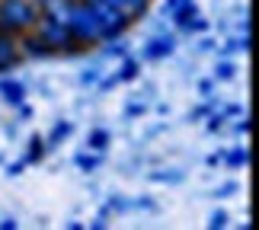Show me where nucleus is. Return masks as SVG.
<instances>
[{"label":"nucleus","mask_w":259,"mask_h":230,"mask_svg":"<svg viewBox=\"0 0 259 230\" xmlns=\"http://www.w3.org/2000/svg\"><path fill=\"white\" fill-rule=\"evenodd\" d=\"M35 32L48 45V52H52V55H61V58L83 55V48L77 45V38H74V32H71V26H67V23H55V19H48V16H38L35 19Z\"/></svg>","instance_id":"1"},{"label":"nucleus","mask_w":259,"mask_h":230,"mask_svg":"<svg viewBox=\"0 0 259 230\" xmlns=\"http://www.w3.org/2000/svg\"><path fill=\"white\" fill-rule=\"evenodd\" d=\"M67 26H71V32H74V38H77V45H80L83 52H93V48L103 45V29H99V19H96L93 10H90L87 0H77V4H74Z\"/></svg>","instance_id":"2"},{"label":"nucleus","mask_w":259,"mask_h":230,"mask_svg":"<svg viewBox=\"0 0 259 230\" xmlns=\"http://www.w3.org/2000/svg\"><path fill=\"white\" fill-rule=\"evenodd\" d=\"M35 7L32 0H0V32L7 35H23L35 29Z\"/></svg>","instance_id":"3"},{"label":"nucleus","mask_w":259,"mask_h":230,"mask_svg":"<svg viewBox=\"0 0 259 230\" xmlns=\"http://www.w3.org/2000/svg\"><path fill=\"white\" fill-rule=\"evenodd\" d=\"M87 4H90V10L96 13V19H99V29H103V42H112V38H125V32L135 26L132 19H128L115 4H109V0H87Z\"/></svg>","instance_id":"4"},{"label":"nucleus","mask_w":259,"mask_h":230,"mask_svg":"<svg viewBox=\"0 0 259 230\" xmlns=\"http://www.w3.org/2000/svg\"><path fill=\"white\" fill-rule=\"evenodd\" d=\"M16 45H19V55H23V61H48V58H55L48 52V45L38 38L35 29H29V32L16 35Z\"/></svg>","instance_id":"5"},{"label":"nucleus","mask_w":259,"mask_h":230,"mask_svg":"<svg viewBox=\"0 0 259 230\" xmlns=\"http://www.w3.org/2000/svg\"><path fill=\"white\" fill-rule=\"evenodd\" d=\"M176 52V38L173 35H154L147 38L141 48V61H166Z\"/></svg>","instance_id":"6"},{"label":"nucleus","mask_w":259,"mask_h":230,"mask_svg":"<svg viewBox=\"0 0 259 230\" xmlns=\"http://www.w3.org/2000/svg\"><path fill=\"white\" fill-rule=\"evenodd\" d=\"M74 4H77V0H32L35 13H38V16L55 19V23H67V19H71Z\"/></svg>","instance_id":"7"},{"label":"nucleus","mask_w":259,"mask_h":230,"mask_svg":"<svg viewBox=\"0 0 259 230\" xmlns=\"http://www.w3.org/2000/svg\"><path fill=\"white\" fill-rule=\"evenodd\" d=\"M16 64H23V55H19L16 35L0 32V74H10Z\"/></svg>","instance_id":"8"},{"label":"nucleus","mask_w":259,"mask_h":230,"mask_svg":"<svg viewBox=\"0 0 259 230\" xmlns=\"http://www.w3.org/2000/svg\"><path fill=\"white\" fill-rule=\"evenodd\" d=\"M195 16H202V10H198L195 0H186V4H179V7H173V10H170V19H173V26L179 29V32H183V29L192 23Z\"/></svg>","instance_id":"9"},{"label":"nucleus","mask_w":259,"mask_h":230,"mask_svg":"<svg viewBox=\"0 0 259 230\" xmlns=\"http://www.w3.org/2000/svg\"><path fill=\"white\" fill-rule=\"evenodd\" d=\"M109 4H115L132 23H141V19L151 13V0H109Z\"/></svg>","instance_id":"10"},{"label":"nucleus","mask_w":259,"mask_h":230,"mask_svg":"<svg viewBox=\"0 0 259 230\" xmlns=\"http://www.w3.org/2000/svg\"><path fill=\"white\" fill-rule=\"evenodd\" d=\"M0 96H4L7 106H19V103H26V86L19 83V80L4 77V80H0Z\"/></svg>","instance_id":"11"},{"label":"nucleus","mask_w":259,"mask_h":230,"mask_svg":"<svg viewBox=\"0 0 259 230\" xmlns=\"http://www.w3.org/2000/svg\"><path fill=\"white\" fill-rule=\"evenodd\" d=\"M109 144H112V134H109L106 128H93V131L87 134V151H96V154H103Z\"/></svg>","instance_id":"12"},{"label":"nucleus","mask_w":259,"mask_h":230,"mask_svg":"<svg viewBox=\"0 0 259 230\" xmlns=\"http://www.w3.org/2000/svg\"><path fill=\"white\" fill-rule=\"evenodd\" d=\"M71 131H74V125L71 122H55V128L48 131V137H45V147H58V144H64L67 137H71Z\"/></svg>","instance_id":"13"},{"label":"nucleus","mask_w":259,"mask_h":230,"mask_svg":"<svg viewBox=\"0 0 259 230\" xmlns=\"http://www.w3.org/2000/svg\"><path fill=\"white\" fill-rule=\"evenodd\" d=\"M99 163H103V157H99L96 151H83V154H77V157H74V166L80 169V173H96Z\"/></svg>","instance_id":"14"},{"label":"nucleus","mask_w":259,"mask_h":230,"mask_svg":"<svg viewBox=\"0 0 259 230\" xmlns=\"http://www.w3.org/2000/svg\"><path fill=\"white\" fill-rule=\"evenodd\" d=\"M45 154H48V147H45V137H38V134H32L29 137V151H26V163H42L45 160Z\"/></svg>","instance_id":"15"},{"label":"nucleus","mask_w":259,"mask_h":230,"mask_svg":"<svg viewBox=\"0 0 259 230\" xmlns=\"http://www.w3.org/2000/svg\"><path fill=\"white\" fill-rule=\"evenodd\" d=\"M138 77H141V58L125 55L122 67H118V80H138Z\"/></svg>","instance_id":"16"},{"label":"nucleus","mask_w":259,"mask_h":230,"mask_svg":"<svg viewBox=\"0 0 259 230\" xmlns=\"http://www.w3.org/2000/svg\"><path fill=\"white\" fill-rule=\"evenodd\" d=\"M224 163H227V169H240V166L250 163V151L246 147H234V151L224 154Z\"/></svg>","instance_id":"17"},{"label":"nucleus","mask_w":259,"mask_h":230,"mask_svg":"<svg viewBox=\"0 0 259 230\" xmlns=\"http://www.w3.org/2000/svg\"><path fill=\"white\" fill-rule=\"evenodd\" d=\"M147 179H151V182H160V186H179L186 179V173H179V169H176V173H163V169H157V173H151Z\"/></svg>","instance_id":"18"},{"label":"nucleus","mask_w":259,"mask_h":230,"mask_svg":"<svg viewBox=\"0 0 259 230\" xmlns=\"http://www.w3.org/2000/svg\"><path fill=\"white\" fill-rule=\"evenodd\" d=\"M99 48H103V55H106V58H125V55H128V45L122 42V38H112V42H103Z\"/></svg>","instance_id":"19"},{"label":"nucleus","mask_w":259,"mask_h":230,"mask_svg":"<svg viewBox=\"0 0 259 230\" xmlns=\"http://www.w3.org/2000/svg\"><path fill=\"white\" fill-rule=\"evenodd\" d=\"M237 77V64L234 61H218V67H214V80H234Z\"/></svg>","instance_id":"20"},{"label":"nucleus","mask_w":259,"mask_h":230,"mask_svg":"<svg viewBox=\"0 0 259 230\" xmlns=\"http://www.w3.org/2000/svg\"><path fill=\"white\" fill-rule=\"evenodd\" d=\"M208 118V122H205V128H208V131H211V134H218V131H221V128H224V112H218V109H211V112H208L205 115Z\"/></svg>","instance_id":"21"},{"label":"nucleus","mask_w":259,"mask_h":230,"mask_svg":"<svg viewBox=\"0 0 259 230\" xmlns=\"http://www.w3.org/2000/svg\"><path fill=\"white\" fill-rule=\"evenodd\" d=\"M122 80H118V74H109V77H103V80H96V93L103 96V93H109L112 86H118Z\"/></svg>","instance_id":"22"},{"label":"nucleus","mask_w":259,"mask_h":230,"mask_svg":"<svg viewBox=\"0 0 259 230\" xmlns=\"http://www.w3.org/2000/svg\"><path fill=\"white\" fill-rule=\"evenodd\" d=\"M186 35H202V32H208V19H202V16H195L192 23H189L186 29H183Z\"/></svg>","instance_id":"23"},{"label":"nucleus","mask_w":259,"mask_h":230,"mask_svg":"<svg viewBox=\"0 0 259 230\" xmlns=\"http://www.w3.org/2000/svg\"><path fill=\"white\" fill-rule=\"evenodd\" d=\"M208 227H211V230H224V227H227V211H221V208H218V211H211V217H208Z\"/></svg>","instance_id":"24"},{"label":"nucleus","mask_w":259,"mask_h":230,"mask_svg":"<svg viewBox=\"0 0 259 230\" xmlns=\"http://www.w3.org/2000/svg\"><path fill=\"white\" fill-rule=\"evenodd\" d=\"M106 211H118V214H125V211H132V202H125V198H109V205H106Z\"/></svg>","instance_id":"25"},{"label":"nucleus","mask_w":259,"mask_h":230,"mask_svg":"<svg viewBox=\"0 0 259 230\" xmlns=\"http://www.w3.org/2000/svg\"><path fill=\"white\" fill-rule=\"evenodd\" d=\"M147 115V106L144 103H128L125 106V118H144Z\"/></svg>","instance_id":"26"},{"label":"nucleus","mask_w":259,"mask_h":230,"mask_svg":"<svg viewBox=\"0 0 259 230\" xmlns=\"http://www.w3.org/2000/svg\"><path fill=\"white\" fill-rule=\"evenodd\" d=\"M237 189H240V186H237V182H234V179H231V182H224V186H218V189H214V192H211V195H214V198H231V195L237 192Z\"/></svg>","instance_id":"27"},{"label":"nucleus","mask_w":259,"mask_h":230,"mask_svg":"<svg viewBox=\"0 0 259 230\" xmlns=\"http://www.w3.org/2000/svg\"><path fill=\"white\" fill-rule=\"evenodd\" d=\"M211 109H214L211 103H202V106H195L192 112H189V122H202V118H205L208 112H211Z\"/></svg>","instance_id":"28"},{"label":"nucleus","mask_w":259,"mask_h":230,"mask_svg":"<svg viewBox=\"0 0 259 230\" xmlns=\"http://www.w3.org/2000/svg\"><path fill=\"white\" fill-rule=\"evenodd\" d=\"M96 80H99V67H90L80 74V86H96Z\"/></svg>","instance_id":"29"},{"label":"nucleus","mask_w":259,"mask_h":230,"mask_svg":"<svg viewBox=\"0 0 259 230\" xmlns=\"http://www.w3.org/2000/svg\"><path fill=\"white\" fill-rule=\"evenodd\" d=\"M132 208H138V211H157V202H151V198H135Z\"/></svg>","instance_id":"30"},{"label":"nucleus","mask_w":259,"mask_h":230,"mask_svg":"<svg viewBox=\"0 0 259 230\" xmlns=\"http://www.w3.org/2000/svg\"><path fill=\"white\" fill-rule=\"evenodd\" d=\"M214 83H218L214 77H208V80H198V93H202V96H211V93H214Z\"/></svg>","instance_id":"31"},{"label":"nucleus","mask_w":259,"mask_h":230,"mask_svg":"<svg viewBox=\"0 0 259 230\" xmlns=\"http://www.w3.org/2000/svg\"><path fill=\"white\" fill-rule=\"evenodd\" d=\"M23 169H26V160H19V163H7V166H4V173H7L10 179H13V176L23 173Z\"/></svg>","instance_id":"32"},{"label":"nucleus","mask_w":259,"mask_h":230,"mask_svg":"<svg viewBox=\"0 0 259 230\" xmlns=\"http://www.w3.org/2000/svg\"><path fill=\"white\" fill-rule=\"evenodd\" d=\"M16 109V115H19V122H29L32 118V106H26V103H19V106H13Z\"/></svg>","instance_id":"33"},{"label":"nucleus","mask_w":259,"mask_h":230,"mask_svg":"<svg viewBox=\"0 0 259 230\" xmlns=\"http://www.w3.org/2000/svg\"><path fill=\"white\" fill-rule=\"evenodd\" d=\"M250 128H253V125H250V118L243 115V122H237V125H234V131H237V134H250Z\"/></svg>","instance_id":"34"},{"label":"nucleus","mask_w":259,"mask_h":230,"mask_svg":"<svg viewBox=\"0 0 259 230\" xmlns=\"http://www.w3.org/2000/svg\"><path fill=\"white\" fill-rule=\"evenodd\" d=\"M16 227H19L16 217H0V230H16Z\"/></svg>","instance_id":"35"},{"label":"nucleus","mask_w":259,"mask_h":230,"mask_svg":"<svg viewBox=\"0 0 259 230\" xmlns=\"http://www.w3.org/2000/svg\"><path fill=\"white\" fill-rule=\"evenodd\" d=\"M90 227H93V230H106V227H109V217H106V214H99L96 221H90Z\"/></svg>","instance_id":"36"},{"label":"nucleus","mask_w":259,"mask_h":230,"mask_svg":"<svg viewBox=\"0 0 259 230\" xmlns=\"http://www.w3.org/2000/svg\"><path fill=\"white\" fill-rule=\"evenodd\" d=\"M179 4H186V0H163L160 10H163V13H170V10H173V7H179Z\"/></svg>","instance_id":"37"},{"label":"nucleus","mask_w":259,"mask_h":230,"mask_svg":"<svg viewBox=\"0 0 259 230\" xmlns=\"http://www.w3.org/2000/svg\"><path fill=\"white\" fill-rule=\"evenodd\" d=\"M218 163H224V151H218V154L208 157V166H218Z\"/></svg>","instance_id":"38"},{"label":"nucleus","mask_w":259,"mask_h":230,"mask_svg":"<svg viewBox=\"0 0 259 230\" xmlns=\"http://www.w3.org/2000/svg\"><path fill=\"white\" fill-rule=\"evenodd\" d=\"M240 112H243V106H227L224 109V115H240Z\"/></svg>","instance_id":"39"}]
</instances>
